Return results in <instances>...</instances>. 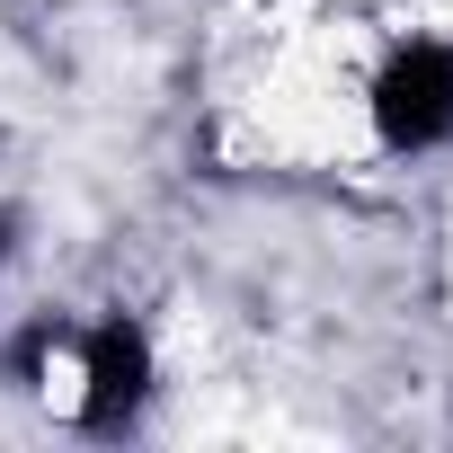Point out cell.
I'll return each instance as SVG.
<instances>
[{
  "label": "cell",
  "instance_id": "6da1fadb",
  "mask_svg": "<svg viewBox=\"0 0 453 453\" xmlns=\"http://www.w3.org/2000/svg\"><path fill=\"white\" fill-rule=\"evenodd\" d=\"M373 125L391 151H426L453 134V45H400L373 81Z\"/></svg>",
  "mask_w": 453,
  "mask_h": 453
},
{
  "label": "cell",
  "instance_id": "7a4b0ae2",
  "mask_svg": "<svg viewBox=\"0 0 453 453\" xmlns=\"http://www.w3.org/2000/svg\"><path fill=\"white\" fill-rule=\"evenodd\" d=\"M142 391H151V347H142V329L107 320L81 365V426H125L142 409Z\"/></svg>",
  "mask_w": 453,
  "mask_h": 453
}]
</instances>
